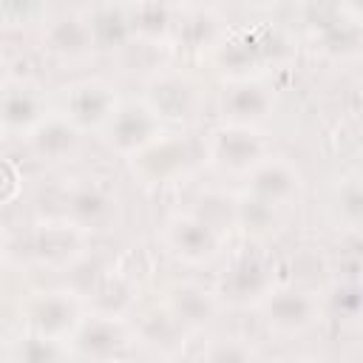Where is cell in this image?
Listing matches in <instances>:
<instances>
[{"label": "cell", "mask_w": 363, "mask_h": 363, "mask_svg": "<svg viewBox=\"0 0 363 363\" xmlns=\"http://www.w3.org/2000/svg\"><path fill=\"white\" fill-rule=\"evenodd\" d=\"M119 210V199L116 190L96 179V176H82V179H71V184H65L62 190V216L65 221H71L79 230H102L116 218Z\"/></svg>", "instance_id": "obj_4"}, {"label": "cell", "mask_w": 363, "mask_h": 363, "mask_svg": "<svg viewBox=\"0 0 363 363\" xmlns=\"http://www.w3.org/2000/svg\"><path fill=\"white\" fill-rule=\"evenodd\" d=\"M244 179H247V193L250 196H255V199H261V201H267L278 210L292 204L303 190L301 170L292 162L281 159V156H267Z\"/></svg>", "instance_id": "obj_13"}, {"label": "cell", "mask_w": 363, "mask_h": 363, "mask_svg": "<svg viewBox=\"0 0 363 363\" xmlns=\"http://www.w3.org/2000/svg\"><path fill=\"white\" fill-rule=\"evenodd\" d=\"M235 224H241L252 235H269L278 227V207L244 193L235 199Z\"/></svg>", "instance_id": "obj_24"}, {"label": "cell", "mask_w": 363, "mask_h": 363, "mask_svg": "<svg viewBox=\"0 0 363 363\" xmlns=\"http://www.w3.org/2000/svg\"><path fill=\"white\" fill-rule=\"evenodd\" d=\"M68 349L79 363H128L136 349L133 326L119 315L91 312L68 337Z\"/></svg>", "instance_id": "obj_1"}, {"label": "cell", "mask_w": 363, "mask_h": 363, "mask_svg": "<svg viewBox=\"0 0 363 363\" xmlns=\"http://www.w3.org/2000/svg\"><path fill=\"white\" fill-rule=\"evenodd\" d=\"M323 309H329L332 315H337L343 320H357V315H360V286H357V281L337 284L329 292Z\"/></svg>", "instance_id": "obj_27"}, {"label": "cell", "mask_w": 363, "mask_h": 363, "mask_svg": "<svg viewBox=\"0 0 363 363\" xmlns=\"http://www.w3.org/2000/svg\"><path fill=\"white\" fill-rule=\"evenodd\" d=\"M153 116L162 125H184L196 116L201 94L199 85L187 77V74H176V71H162L153 74L147 88H145V99H142Z\"/></svg>", "instance_id": "obj_10"}, {"label": "cell", "mask_w": 363, "mask_h": 363, "mask_svg": "<svg viewBox=\"0 0 363 363\" xmlns=\"http://www.w3.org/2000/svg\"><path fill=\"white\" fill-rule=\"evenodd\" d=\"M14 196H17V170L6 159H0V204L11 201Z\"/></svg>", "instance_id": "obj_29"}, {"label": "cell", "mask_w": 363, "mask_h": 363, "mask_svg": "<svg viewBox=\"0 0 363 363\" xmlns=\"http://www.w3.org/2000/svg\"><path fill=\"white\" fill-rule=\"evenodd\" d=\"M258 309L269 332L292 337V335H303L320 320L323 301L312 289H303V286H275L258 303Z\"/></svg>", "instance_id": "obj_5"}, {"label": "cell", "mask_w": 363, "mask_h": 363, "mask_svg": "<svg viewBox=\"0 0 363 363\" xmlns=\"http://www.w3.org/2000/svg\"><path fill=\"white\" fill-rule=\"evenodd\" d=\"M23 312H26L28 332L43 335V337H54V340H65V343L85 315L79 298L68 289L31 292L28 301L23 303Z\"/></svg>", "instance_id": "obj_8"}, {"label": "cell", "mask_w": 363, "mask_h": 363, "mask_svg": "<svg viewBox=\"0 0 363 363\" xmlns=\"http://www.w3.org/2000/svg\"><path fill=\"white\" fill-rule=\"evenodd\" d=\"M28 150L48 164H60L68 162L79 153L82 147V133L60 113H48L31 133H28Z\"/></svg>", "instance_id": "obj_18"}, {"label": "cell", "mask_w": 363, "mask_h": 363, "mask_svg": "<svg viewBox=\"0 0 363 363\" xmlns=\"http://www.w3.org/2000/svg\"><path fill=\"white\" fill-rule=\"evenodd\" d=\"M43 45L48 54H54L57 60H68V62L91 57L96 48H94L85 11H62L54 20H48L43 31Z\"/></svg>", "instance_id": "obj_17"}, {"label": "cell", "mask_w": 363, "mask_h": 363, "mask_svg": "<svg viewBox=\"0 0 363 363\" xmlns=\"http://www.w3.org/2000/svg\"><path fill=\"white\" fill-rule=\"evenodd\" d=\"M193 159H196V150L187 136L164 133L150 147H145L139 156H133L130 167L145 184H164V182L179 179L182 173H187Z\"/></svg>", "instance_id": "obj_11"}, {"label": "cell", "mask_w": 363, "mask_h": 363, "mask_svg": "<svg viewBox=\"0 0 363 363\" xmlns=\"http://www.w3.org/2000/svg\"><path fill=\"white\" fill-rule=\"evenodd\" d=\"M275 267L258 255H238L218 278L216 295L230 306H258L275 289Z\"/></svg>", "instance_id": "obj_9"}, {"label": "cell", "mask_w": 363, "mask_h": 363, "mask_svg": "<svg viewBox=\"0 0 363 363\" xmlns=\"http://www.w3.org/2000/svg\"><path fill=\"white\" fill-rule=\"evenodd\" d=\"M71 360H74V354L65 340L26 332L14 343V363H71Z\"/></svg>", "instance_id": "obj_23"}, {"label": "cell", "mask_w": 363, "mask_h": 363, "mask_svg": "<svg viewBox=\"0 0 363 363\" xmlns=\"http://www.w3.org/2000/svg\"><path fill=\"white\" fill-rule=\"evenodd\" d=\"M204 156L210 159L213 167H218L221 173L230 176H247L258 162H264L267 153V142L255 128H244V125H230L221 122L207 133L204 142Z\"/></svg>", "instance_id": "obj_3"}, {"label": "cell", "mask_w": 363, "mask_h": 363, "mask_svg": "<svg viewBox=\"0 0 363 363\" xmlns=\"http://www.w3.org/2000/svg\"><path fill=\"white\" fill-rule=\"evenodd\" d=\"M85 250V230L74 227L65 218H51L34 227L28 235V255L51 269L71 267Z\"/></svg>", "instance_id": "obj_12"}, {"label": "cell", "mask_w": 363, "mask_h": 363, "mask_svg": "<svg viewBox=\"0 0 363 363\" xmlns=\"http://www.w3.org/2000/svg\"><path fill=\"white\" fill-rule=\"evenodd\" d=\"M179 28V37L190 45V48H199L204 43H210L216 34H218V20L210 9H193L187 17H182L176 23Z\"/></svg>", "instance_id": "obj_26"}, {"label": "cell", "mask_w": 363, "mask_h": 363, "mask_svg": "<svg viewBox=\"0 0 363 363\" xmlns=\"http://www.w3.org/2000/svg\"><path fill=\"white\" fill-rule=\"evenodd\" d=\"M340 216H343L352 227L360 224V216H363V193H360L357 179H349V182H343V187H340Z\"/></svg>", "instance_id": "obj_28"}, {"label": "cell", "mask_w": 363, "mask_h": 363, "mask_svg": "<svg viewBox=\"0 0 363 363\" xmlns=\"http://www.w3.org/2000/svg\"><path fill=\"white\" fill-rule=\"evenodd\" d=\"M85 17L96 51H119L128 48V43H133L130 17L125 6H94L85 11Z\"/></svg>", "instance_id": "obj_21"}, {"label": "cell", "mask_w": 363, "mask_h": 363, "mask_svg": "<svg viewBox=\"0 0 363 363\" xmlns=\"http://www.w3.org/2000/svg\"><path fill=\"white\" fill-rule=\"evenodd\" d=\"M267 45H278L272 31H238L216 48V60L224 71L230 68L235 79H250V71L267 57Z\"/></svg>", "instance_id": "obj_19"}, {"label": "cell", "mask_w": 363, "mask_h": 363, "mask_svg": "<svg viewBox=\"0 0 363 363\" xmlns=\"http://www.w3.org/2000/svg\"><path fill=\"white\" fill-rule=\"evenodd\" d=\"M201 363H258V354L241 337H213L201 352Z\"/></svg>", "instance_id": "obj_25"}, {"label": "cell", "mask_w": 363, "mask_h": 363, "mask_svg": "<svg viewBox=\"0 0 363 363\" xmlns=\"http://www.w3.org/2000/svg\"><path fill=\"white\" fill-rule=\"evenodd\" d=\"M119 94L116 88L102 79V77H82L74 79L71 85L62 88V102H60V116H65L79 133L85 130H102L113 111L119 108Z\"/></svg>", "instance_id": "obj_2"}, {"label": "cell", "mask_w": 363, "mask_h": 363, "mask_svg": "<svg viewBox=\"0 0 363 363\" xmlns=\"http://www.w3.org/2000/svg\"><path fill=\"white\" fill-rule=\"evenodd\" d=\"M272 108H275V94L258 77L233 79V85L221 96V113H224V122L230 125L258 128L264 119L272 116Z\"/></svg>", "instance_id": "obj_15"}, {"label": "cell", "mask_w": 363, "mask_h": 363, "mask_svg": "<svg viewBox=\"0 0 363 363\" xmlns=\"http://www.w3.org/2000/svg\"><path fill=\"white\" fill-rule=\"evenodd\" d=\"M162 306H164L187 332H196V329L213 323L224 303L218 301L216 289L201 286V284H196V281H182V284H173V286L167 289Z\"/></svg>", "instance_id": "obj_16"}, {"label": "cell", "mask_w": 363, "mask_h": 363, "mask_svg": "<svg viewBox=\"0 0 363 363\" xmlns=\"http://www.w3.org/2000/svg\"><path fill=\"white\" fill-rule=\"evenodd\" d=\"M99 133L116 156L130 162L133 156H139L145 147H150L156 139L164 136V125L139 99V102H119V108Z\"/></svg>", "instance_id": "obj_6"}, {"label": "cell", "mask_w": 363, "mask_h": 363, "mask_svg": "<svg viewBox=\"0 0 363 363\" xmlns=\"http://www.w3.org/2000/svg\"><path fill=\"white\" fill-rule=\"evenodd\" d=\"M133 326V335H136V343L153 349L156 354H164V357H173L184 349L187 343V329L164 309V306H153L147 309Z\"/></svg>", "instance_id": "obj_20"}, {"label": "cell", "mask_w": 363, "mask_h": 363, "mask_svg": "<svg viewBox=\"0 0 363 363\" xmlns=\"http://www.w3.org/2000/svg\"><path fill=\"white\" fill-rule=\"evenodd\" d=\"M3 79H6V54L0 51V88H3Z\"/></svg>", "instance_id": "obj_30"}, {"label": "cell", "mask_w": 363, "mask_h": 363, "mask_svg": "<svg viewBox=\"0 0 363 363\" xmlns=\"http://www.w3.org/2000/svg\"><path fill=\"white\" fill-rule=\"evenodd\" d=\"M164 247L190 267H207L221 252V233L193 210L173 213L164 221Z\"/></svg>", "instance_id": "obj_7"}, {"label": "cell", "mask_w": 363, "mask_h": 363, "mask_svg": "<svg viewBox=\"0 0 363 363\" xmlns=\"http://www.w3.org/2000/svg\"><path fill=\"white\" fill-rule=\"evenodd\" d=\"M292 363H318V360H292Z\"/></svg>", "instance_id": "obj_31"}, {"label": "cell", "mask_w": 363, "mask_h": 363, "mask_svg": "<svg viewBox=\"0 0 363 363\" xmlns=\"http://www.w3.org/2000/svg\"><path fill=\"white\" fill-rule=\"evenodd\" d=\"M125 9L130 17L133 40H159L176 26L173 9L164 3H136V6H125Z\"/></svg>", "instance_id": "obj_22"}, {"label": "cell", "mask_w": 363, "mask_h": 363, "mask_svg": "<svg viewBox=\"0 0 363 363\" xmlns=\"http://www.w3.org/2000/svg\"><path fill=\"white\" fill-rule=\"evenodd\" d=\"M48 113L51 111H48L40 88H34L28 82H14V85L0 88V133L28 139V133Z\"/></svg>", "instance_id": "obj_14"}]
</instances>
